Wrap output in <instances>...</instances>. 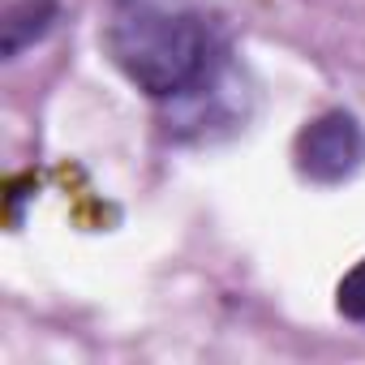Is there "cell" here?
Listing matches in <instances>:
<instances>
[{"mask_svg":"<svg viewBox=\"0 0 365 365\" xmlns=\"http://www.w3.org/2000/svg\"><path fill=\"white\" fill-rule=\"evenodd\" d=\"M108 52L120 65V73L155 95L172 99L194 91L211 69V35L190 9L138 0L125 5L108 26Z\"/></svg>","mask_w":365,"mask_h":365,"instance_id":"1","label":"cell"},{"mask_svg":"<svg viewBox=\"0 0 365 365\" xmlns=\"http://www.w3.org/2000/svg\"><path fill=\"white\" fill-rule=\"evenodd\" d=\"M365 163V129L352 112L335 108L297 133V172L314 185H344Z\"/></svg>","mask_w":365,"mask_h":365,"instance_id":"2","label":"cell"},{"mask_svg":"<svg viewBox=\"0 0 365 365\" xmlns=\"http://www.w3.org/2000/svg\"><path fill=\"white\" fill-rule=\"evenodd\" d=\"M56 22V0H18V5H9L5 22H0V31H5V61H18L26 48H35Z\"/></svg>","mask_w":365,"mask_h":365,"instance_id":"3","label":"cell"},{"mask_svg":"<svg viewBox=\"0 0 365 365\" xmlns=\"http://www.w3.org/2000/svg\"><path fill=\"white\" fill-rule=\"evenodd\" d=\"M335 305L348 322H365V258L339 279V292H335Z\"/></svg>","mask_w":365,"mask_h":365,"instance_id":"4","label":"cell"}]
</instances>
